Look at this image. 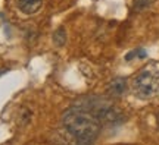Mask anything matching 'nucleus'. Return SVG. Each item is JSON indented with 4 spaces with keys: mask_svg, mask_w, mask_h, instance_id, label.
Wrapping results in <instances>:
<instances>
[{
    "mask_svg": "<svg viewBox=\"0 0 159 145\" xmlns=\"http://www.w3.org/2000/svg\"><path fill=\"white\" fill-rule=\"evenodd\" d=\"M62 125L77 142L84 145L91 144L100 132V119L94 113L78 107H72L63 113Z\"/></svg>",
    "mask_w": 159,
    "mask_h": 145,
    "instance_id": "1",
    "label": "nucleus"
},
{
    "mask_svg": "<svg viewBox=\"0 0 159 145\" xmlns=\"http://www.w3.org/2000/svg\"><path fill=\"white\" fill-rule=\"evenodd\" d=\"M131 89L137 98L152 100L159 95V69L153 66L144 67L133 79Z\"/></svg>",
    "mask_w": 159,
    "mask_h": 145,
    "instance_id": "2",
    "label": "nucleus"
},
{
    "mask_svg": "<svg viewBox=\"0 0 159 145\" xmlns=\"http://www.w3.org/2000/svg\"><path fill=\"white\" fill-rule=\"evenodd\" d=\"M18 9L25 15H34L35 12L40 11L43 5V0H15Z\"/></svg>",
    "mask_w": 159,
    "mask_h": 145,
    "instance_id": "3",
    "label": "nucleus"
},
{
    "mask_svg": "<svg viewBox=\"0 0 159 145\" xmlns=\"http://www.w3.org/2000/svg\"><path fill=\"white\" fill-rule=\"evenodd\" d=\"M127 89V81L124 78H115L112 79L108 85V92L112 97H119L124 94V91Z\"/></svg>",
    "mask_w": 159,
    "mask_h": 145,
    "instance_id": "4",
    "label": "nucleus"
},
{
    "mask_svg": "<svg viewBox=\"0 0 159 145\" xmlns=\"http://www.w3.org/2000/svg\"><path fill=\"white\" fill-rule=\"evenodd\" d=\"M66 41V32L63 28H57L55 32H53V43L56 47H62Z\"/></svg>",
    "mask_w": 159,
    "mask_h": 145,
    "instance_id": "5",
    "label": "nucleus"
},
{
    "mask_svg": "<svg viewBox=\"0 0 159 145\" xmlns=\"http://www.w3.org/2000/svg\"><path fill=\"white\" fill-rule=\"evenodd\" d=\"M155 0H134L133 2V9L136 12H142V11H146L148 7L152 6Z\"/></svg>",
    "mask_w": 159,
    "mask_h": 145,
    "instance_id": "6",
    "label": "nucleus"
},
{
    "mask_svg": "<svg viewBox=\"0 0 159 145\" xmlns=\"http://www.w3.org/2000/svg\"><path fill=\"white\" fill-rule=\"evenodd\" d=\"M136 56L144 57V56H146V53H144L143 50H134V51H131V53H128V54L125 56V60H131V59H134Z\"/></svg>",
    "mask_w": 159,
    "mask_h": 145,
    "instance_id": "7",
    "label": "nucleus"
},
{
    "mask_svg": "<svg viewBox=\"0 0 159 145\" xmlns=\"http://www.w3.org/2000/svg\"><path fill=\"white\" fill-rule=\"evenodd\" d=\"M158 123H159V114H158Z\"/></svg>",
    "mask_w": 159,
    "mask_h": 145,
    "instance_id": "8",
    "label": "nucleus"
}]
</instances>
